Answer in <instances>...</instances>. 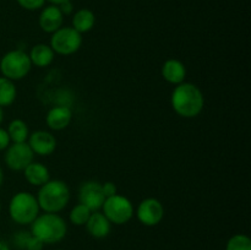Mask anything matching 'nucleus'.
Returning a JSON list of instances; mask_svg holds the SVG:
<instances>
[{"mask_svg":"<svg viewBox=\"0 0 251 250\" xmlns=\"http://www.w3.org/2000/svg\"><path fill=\"white\" fill-rule=\"evenodd\" d=\"M172 105L181 117H196L203 108L202 92L193 83H179L172 95Z\"/></svg>","mask_w":251,"mask_h":250,"instance_id":"1","label":"nucleus"},{"mask_svg":"<svg viewBox=\"0 0 251 250\" xmlns=\"http://www.w3.org/2000/svg\"><path fill=\"white\" fill-rule=\"evenodd\" d=\"M70 200L69 186L61 180H48L38 191L37 201L42 210L56 213L64 210Z\"/></svg>","mask_w":251,"mask_h":250,"instance_id":"2","label":"nucleus"},{"mask_svg":"<svg viewBox=\"0 0 251 250\" xmlns=\"http://www.w3.org/2000/svg\"><path fill=\"white\" fill-rule=\"evenodd\" d=\"M66 234V223L56 213H44L37 216L32 222V235L47 244L60 242Z\"/></svg>","mask_w":251,"mask_h":250,"instance_id":"3","label":"nucleus"},{"mask_svg":"<svg viewBox=\"0 0 251 250\" xmlns=\"http://www.w3.org/2000/svg\"><path fill=\"white\" fill-rule=\"evenodd\" d=\"M9 211L15 222L20 225H29L38 216V201L32 194L19 193L10 201Z\"/></svg>","mask_w":251,"mask_h":250,"instance_id":"4","label":"nucleus"},{"mask_svg":"<svg viewBox=\"0 0 251 250\" xmlns=\"http://www.w3.org/2000/svg\"><path fill=\"white\" fill-rule=\"evenodd\" d=\"M31 59L22 50H11L2 56L0 69L4 77L9 80H20L25 77L31 70Z\"/></svg>","mask_w":251,"mask_h":250,"instance_id":"5","label":"nucleus"},{"mask_svg":"<svg viewBox=\"0 0 251 250\" xmlns=\"http://www.w3.org/2000/svg\"><path fill=\"white\" fill-rule=\"evenodd\" d=\"M82 37L73 27H64L55 31L50 39V48L61 55H70L78 50Z\"/></svg>","mask_w":251,"mask_h":250,"instance_id":"6","label":"nucleus"},{"mask_svg":"<svg viewBox=\"0 0 251 250\" xmlns=\"http://www.w3.org/2000/svg\"><path fill=\"white\" fill-rule=\"evenodd\" d=\"M103 215L115 225H124L132 217L134 208L126 198L120 195H113L105 199L103 203Z\"/></svg>","mask_w":251,"mask_h":250,"instance_id":"7","label":"nucleus"},{"mask_svg":"<svg viewBox=\"0 0 251 250\" xmlns=\"http://www.w3.org/2000/svg\"><path fill=\"white\" fill-rule=\"evenodd\" d=\"M33 151L26 142H14L7 147L5 162L7 167L14 171H24L29 163L33 162Z\"/></svg>","mask_w":251,"mask_h":250,"instance_id":"8","label":"nucleus"},{"mask_svg":"<svg viewBox=\"0 0 251 250\" xmlns=\"http://www.w3.org/2000/svg\"><path fill=\"white\" fill-rule=\"evenodd\" d=\"M78 200H80V203L85 205L91 212H96L102 208L105 201L102 184H100L98 181L83 183L78 190Z\"/></svg>","mask_w":251,"mask_h":250,"instance_id":"9","label":"nucleus"},{"mask_svg":"<svg viewBox=\"0 0 251 250\" xmlns=\"http://www.w3.org/2000/svg\"><path fill=\"white\" fill-rule=\"evenodd\" d=\"M164 215L162 203L156 199H146L141 201L137 208V218L146 225H154L161 222Z\"/></svg>","mask_w":251,"mask_h":250,"instance_id":"10","label":"nucleus"},{"mask_svg":"<svg viewBox=\"0 0 251 250\" xmlns=\"http://www.w3.org/2000/svg\"><path fill=\"white\" fill-rule=\"evenodd\" d=\"M28 145L33 153L39 154V156H48V154L53 153L54 150H55L56 140L50 132L39 130V131H34L31 135Z\"/></svg>","mask_w":251,"mask_h":250,"instance_id":"11","label":"nucleus"},{"mask_svg":"<svg viewBox=\"0 0 251 250\" xmlns=\"http://www.w3.org/2000/svg\"><path fill=\"white\" fill-rule=\"evenodd\" d=\"M63 25V12L60 11L59 6L51 5L46 7L39 16V26L43 31L54 33L58 31Z\"/></svg>","mask_w":251,"mask_h":250,"instance_id":"12","label":"nucleus"},{"mask_svg":"<svg viewBox=\"0 0 251 250\" xmlns=\"http://www.w3.org/2000/svg\"><path fill=\"white\" fill-rule=\"evenodd\" d=\"M88 233L95 238H104L110 232V222L103 213L92 212L86 222Z\"/></svg>","mask_w":251,"mask_h":250,"instance_id":"13","label":"nucleus"},{"mask_svg":"<svg viewBox=\"0 0 251 250\" xmlns=\"http://www.w3.org/2000/svg\"><path fill=\"white\" fill-rule=\"evenodd\" d=\"M71 110L68 107H54L47 114V124L53 130H63L70 124Z\"/></svg>","mask_w":251,"mask_h":250,"instance_id":"14","label":"nucleus"},{"mask_svg":"<svg viewBox=\"0 0 251 250\" xmlns=\"http://www.w3.org/2000/svg\"><path fill=\"white\" fill-rule=\"evenodd\" d=\"M162 75L166 78L168 82L174 83V85H179L184 81L186 75L185 66L183 63L176 59H171L164 63L163 68H162Z\"/></svg>","mask_w":251,"mask_h":250,"instance_id":"15","label":"nucleus"},{"mask_svg":"<svg viewBox=\"0 0 251 250\" xmlns=\"http://www.w3.org/2000/svg\"><path fill=\"white\" fill-rule=\"evenodd\" d=\"M25 171V178L29 184L36 186H42L49 180V171L46 166L37 162L29 163Z\"/></svg>","mask_w":251,"mask_h":250,"instance_id":"16","label":"nucleus"},{"mask_svg":"<svg viewBox=\"0 0 251 250\" xmlns=\"http://www.w3.org/2000/svg\"><path fill=\"white\" fill-rule=\"evenodd\" d=\"M29 59H31V63L36 66L44 68L53 61L54 50L47 44H37L32 48Z\"/></svg>","mask_w":251,"mask_h":250,"instance_id":"17","label":"nucleus"},{"mask_svg":"<svg viewBox=\"0 0 251 250\" xmlns=\"http://www.w3.org/2000/svg\"><path fill=\"white\" fill-rule=\"evenodd\" d=\"M96 22L95 14L88 9H81L74 15L73 28H75L78 33L88 32L93 27Z\"/></svg>","mask_w":251,"mask_h":250,"instance_id":"18","label":"nucleus"},{"mask_svg":"<svg viewBox=\"0 0 251 250\" xmlns=\"http://www.w3.org/2000/svg\"><path fill=\"white\" fill-rule=\"evenodd\" d=\"M16 98V87L11 80L0 77V107H7Z\"/></svg>","mask_w":251,"mask_h":250,"instance_id":"19","label":"nucleus"},{"mask_svg":"<svg viewBox=\"0 0 251 250\" xmlns=\"http://www.w3.org/2000/svg\"><path fill=\"white\" fill-rule=\"evenodd\" d=\"M7 134H9L10 140L14 142H26V139L28 137V127L25 122L15 119L10 123Z\"/></svg>","mask_w":251,"mask_h":250,"instance_id":"20","label":"nucleus"},{"mask_svg":"<svg viewBox=\"0 0 251 250\" xmlns=\"http://www.w3.org/2000/svg\"><path fill=\"white\" fill-rule=\"evenodd\" d=\"M91 213L92 212H91V211L88 210L85 205H82V203H78V205H76L70 212L71 223H74V225H86V222H87L88 218H90Z\"/></svg>","mask_w":251,"mask_h":250,"instance_id":"21","label":"nucleus"},{"mask_svg":"<svg viewBox=\"0 0 251 250\" xmlns=\"http://www.w3.org/2000/svg\"><path fill=\"white\" fill-rule=\"evenodd\" d=\"M227 250H251V240L248 235L237 234L228 240Z\"/></svg>","mask_w":251,"mask_h":250,"instance_id":"22","label":"nucleus"},{"mask_svg":"<svg viewBox=\"0 0 251 250\" xmlns=\"http://www.w3.org/2000/svg\"><path fill=\"white\" fill-rule=\"evenodd\" d=\"M46 0H17L22 7L27 10H37L44 5Z\"/></svg>","mask_w":251,"mask_h":250,"instance_id":"23","label":"nucleus"},{"mask_svg":"<svg viewBox=\"0 0 251 250\" xmlns=\"http://www.w3.org/2000/svg\"><path fill=\"white\" fill-rule=\"evenodd\" d=\"M43 242H41V240L38 239V238L33 237V235H31L28 239V242H27L26 244V249L27 250H42V248H43Z\"/></svg>","mask_w":251,"mask_h":250,"instance_id":"24","label":"nucleus"},{"mask_svg":"<svg viewBox=\"0 0 251 250\" xmlns=\"http://www.w3.org/2000/svg\"><path fill=\"white\" fill-rule=\"evenodd\" d=\"M102 189H103V194H104L105 199L110 198V196L113 195H117V186H115L113 183H110V181L103 184Z\"/></svg>","mask_w":251,"mask_h":250,"instance_id":"25","label":"nucleus"},{"mask_svg":"<svg viewBox=\"0 0 251 250\" xmlns=\"http://www.w3.org/2000/svg\"><path fill=\"white\" fill-rule=\"evenodd\" d=\"M9 144L10 136L9 134H7V131L4 129H0V151L7 149V147H9Z\"/></svg>","mask_w":251,"mask_h":250,"instance_id":"26","label":"nucleus"},{"mask_svg":"<svg viewBox=\"0 0 251 250\" xmlns=\"http://www.w3.org/2000/svg\"><path fill=\"white\" fill-rule=\"evenodd\" d=\"M29 237H31V235L27 234L26 232L20 233V234L16 237L17 245H19V247H21V248H26V244H27V242H28Z\"/></svg>","mask_w":251,"mask_h":250,"instance_id":"27","label":"nucleus"},{"mask_svg":"<svg viewBox=\"0 0 251 250\" xmlns=\"http://www.w3.org/2000/svg\"><path fill=\"white\" fill-rule=\"evenodd\" d=\"M59 9H60V11L63 12V15L64 14L68 15L73 11V5H71L70 1H65L63 2V4H60V7H59Z\"/></svg>","mask_w":251,"mask_h":250,"instance_id":"28","label":"nucleus"},{"mask_svg":"<svg viewBox=\"0 0 251 250\" xmlns=\"http://www.w3.org/2000/svg\"><path fill=\"white\" fill-rule=\"evenodd\" d=\"M49 1L54 2L55 5H60V4H63V2H65V1H70V0H49Z\"/></svg>","mask_w":251,"mask_h":250,"instance_id":"29","label":"nucleus"},{"mask_svg":"<svg viewBox=\"0 0 251 250\" xmlns=\"http://www.w3.org/2000/svg\"><path fill=\"white\" fill-rule=\"evenodd\" d=\"M1 122H2V109L1 107H0V124H1Z\"/></svg>","mask_w":251,"mask_h":250,"instance_id":"30","label":"nucleus"},{"mask_svg":"<svg viewBox=\"0 0 251 250\" xmlns=\"http://www.w3.org/2000/svg\"><path fill=\"white\" fill-rule=\"evenodd\" d=\"M1 183H2V171L1 168H0V185H1Z\"/></svg>","mask_w":251,"mask_h":250,"instance_id":"31","label":"nucleus"}]
</instances>
